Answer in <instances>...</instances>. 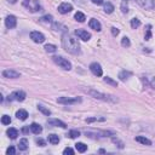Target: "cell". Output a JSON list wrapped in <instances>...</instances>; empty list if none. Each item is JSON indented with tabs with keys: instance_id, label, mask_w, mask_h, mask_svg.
<instances>
[{
	"instance_id": "cell-7",
	"label": "cell",
	"mask_w": 155,
	"mask_h": 155,
	"mask_svg": "<svg viewBox=\"0 0 155 155\" xmlns=\"http://www.w3.org/2000/svg\"><path fill=\"white\" fill-rule=\"evenodd\" d=\"M30 39L36 44H41V43L45 41V35L43 33H40V32H32Z\"/></svg>"
},
{
	"instance_id": "cell-15",
	"label": "cell",
	"mask_w": 155,
	"mask_h": 155,
	"mask_svg": "<svg viewBox=\"0 0 155 155\" xmlns=\"http://www.w3.org/2000/svg\"><path fill=\"white\" fill-rule=\"evenodd\" d=\"M29 127H30V131L33 132L34 135H40L43 132V127L40 126L39 124H36V122H33V124H32Z\"/></svg>"
},
{
	"instance_id": "cell-38",
	"label": "cell",
	"mask_w": 155,
	"mask_h": 155,
	"mask_svg": "<svg viewBox=\"0 0 155 155\" xmlns=\"http://www.w3.org/2000/svg\"><path fill=\"white\" fill-rule=\"evenodd\" d=\"M6 154L7 155H15L16 154V149L13 148V147H9L7 150H6Z\"/></svg>"
},
{
	"instance_id": "cell-41",
	"label": "cell",
	"mask_w": 155,
	"mask_h": 155,
	"mask_svg": "<svg viewBox=\"0 0 155 155\" xmlns=\"http://www.w3.org/2000/svg\"><path fill=\"white\" fill-rule=\"evenodd\" d=\"M36 144H39L40 147H45V145H46V142H45L44 139H41V138H38V139H36Z\"/></svg>"
},
{
	"instance_id": "cell-18",
	"label": "cell",
	"mask_w": 155,
	"mask_h": 155,
	"mask_svg": "<svg viewBox=\"0 0 155 155\" xmlns=\"http://www.w3.org/2000/svg\"><path fill=\"white\" fill-rule=\"evenodd\" d=\"M47 122L52 126H58V127H62V129H66L67 127V125L64 124V122L61 121V120H57V119H50Z\"/></svg>"
},
{
	"instance_id": "cell-31",
	"label": "cell",
	"mask_w": 155,
	"mask_h": 155,
	"mask_svg": "<svg viewBox=\"0 0 155 155\" xmlns=\"http://www.w3.org/2000/svg\"><path fill=\"white\" fill-rule=\"evenodd\" d=\"M1 124L3 125H10L11 124V118L9 115H3L1 116Z\"/></svg>"
},
{
	"instance_id": "cell-10",
	"label": "cell",
	"mask_w": 155,
	"mask_h": 155,
	"mask_svg": "<svg viewBox=\"0 0 155 155\" xmlns=\"http://www.w3.org/2000/svg\"><path fill=\"white\" fill-rule=\"evenodd\" d=\"M75 35H76L79 39L84 40V41H89V40L91 39V34L89 33V32L84 30V29H76V30H75Z\"/></svg>"
},
{
	"instance_id": "cell-36",
	"label": "cell",
	"mask_w": 155,
	"mask_h": 155,
	"mask_svg": "<svg viewBox=\"0 0 155 155\" xmlns=\"http://www.w3.org/2000/svg\"><path fill=\"white\" fill-rule=\"evenodd\" d=\"M121 11H122V13H127V12H129V9H127V0H122V3H121Z\"/></svg>"
},
{
	"instance_id": "cell-1",
	"label": "cell",
	"mask_w": 155,
	"mask_h": 155,
	"mask_svg": "<svg viewBox=\"0 0 155 155\" xmlns=\"http://www.w3.org/2000/svg\"><path fill=\"white\" fill-rule=\"evenodd\" d=\"M62 46L67 52H69L72 55H80V45L78 39H75L74 36L69 35L68 33H64L62 35Z\"/></svg>"
},
{
	"instance_id": "cell-30",
	"label": "cell",
	"mask_w": 155,
	"mask_h": 155,
	"mask_svg": "<svg viewBox=\"0 0 155 155\" xmlns=\"http://www.w3.org/2000/svg\"><path fill=\"white\" fill-rule=\"evenodd\" d=\"M103 80H104V83H107V84L112 85V86H115V87L118 86V83H116V81H115V80H113L112 78H109V76H106Z\"/></svg>"
},
{
	"instance_id": "cell-6",
	"label": "cell",
	"mask_w": 155,
	"mask_h": 155,
	"mask_svg": "<svg viewBox=\"0 0 155 155\" xmlns=\"http://www.w3.org/2000/svg\"><path fill=\"white\" fill-rule=\"evenodd\" d=\"M90 70L92 72V74L96 75V76H102V74H103L102 67H101V64H99V63H97V62L91 63V64H90Z\"/></svg>"
},
{
	"instance_id": "cell-40",
	"label": "cell",
	"mask_w": 155,
	"mask_h": 155,
	"mask_svg": "<svg viewBox=\"0 0 155 155\" xmlns=\"http://www.w3.org/2000/svg\"><path fill=\"white\" fill-rule=\"evenodd\" d=\"M63 154H64V155H68V154H69V155H73V154H74V150H73L72 148L68 147V148H66L64 150H63Z\"/></svg>"
},
{
	"instance_id": "cell-21",
	"label": "cell",
	"mask_w": 155,
	"mask_h": 155,
	"mask_svg": "<svg viewBox=\"0 0 155 155\" xmlns=\"http://www.w3.org/2000/svg\"><path fill=\"white\" fill-rule=\"evenodd\" d=\"M6 133L7 136L10 137L11 139H16L17 138V136H18V131L16 129H13V127H10L7 131H6Z\"/></svg>"
},
{
	"instance_id": "cell-26",
	"label": "cell",
	"mask_w": 155,
	"mask_h": 155,
	"mask_svg": "<svg viewBox=\"0 0 155 155\" xmlns=\"http://www.w3.org/2000/svg\"><path fill=\"white\" fill-rule=\"evenodd\" d=\"M39 21L43 22V23H52V22H53V17L51 15H46V16H44V17L40 18Z\"/></svg>"
},
{
	"instance_id": "cell-43",
	"label": "cell",
	"mask_w": 155,
	"mask_h": 155,
	"mask_svg": "<svg viewBox=\"0 0 155 155\" xmlns=\"http://www.w3.org/2000/svg\"><path fill=\"white\" fill-rule=\"evenodd\" d=\"M112 33H113L114 36H116L118 34H119V29L115 28V27H113V28H112Z\"/></svg>"
},
{
	"instance_id": "cell-44",
	"label": "cell",
	"mask_w": 155,
	"mask_h": 155,
	"mask_svg": "<svg viewBox=\"0 0 155 155\" xmlns=\"http://www.w3.org/2000/svg\"><path fill=\"white\" fill-rule=\"evenodd\" d=\"M74 1H75L76 4H79V5H84V4H86V1H87V0H74Z\"/></svg>"
},
{
	"instance_id": "cell-2",
	"label": "cell",
	"mask_w": 155,
	"mask_h": 155,
	"mask_svg": "<svg viewBox=\"0 0 155 155\" xmlns=\"http://www.w3.org/2000/svg\"><path fill=\"white\" fill-rule=\"evenodd\" d=\"M90 96H92L93 98L96 99H102V101H108V102H118V98L114 97V96H110V95H106V93H102L99 91H96V90H85Z\"/></svg>"
},
{
	"instance_id": "cell-17",
	"label": "cell",
	"mask_w": 155,
	"mask_h": 155,
	"mask_svg": "<svg viewBox=\"0 0 155 155\" xmlns=\"http://www.w3.org/2000/svg\"><path fill=\"white\" fill-rule=\"evenodd\" d=\"M16 116H17V119L24 121V120H27V118H28V113H27V110H24V109H20V110L16 112Z\"/></svg>"
},
{
	"instance_id": "cell-35",
	"label": "cell",
	"mask_w": 155,
	"mask_h": 155,
	"mask_svg": "<svg viewBox=\"0 0 155 155\" xmlns=\"http://www.w3.org/2000/svg\"><path fill=\"white\" fill-rule=\"evenodd\" d=\"M121 45L124 47H129V46H131V41H130V39L127 38V36H125V38H122V40H121Z\"/></svg>"
},
{
	"instance_id": "cell-27",
	"label": "cell",
	"mask_w": 155,
	"mask_h": 155,
	"mask_svg": "<svg viewBox=\"0 0 155 155\" xmlns=\"http://www.w3.org/2000/svg\"><path fill=\"white\" fill-rule=\"evenodd\" d=\"M74 18L78 21V22H85V20H86V17H85V15L83 12H80V11H78L76 13H75V16H74Z\"/></svg>"
},
{
	"instance_id": "cell-46",
	"label": "cell",
	"mask_w": 155,
	"mask_h": 155,
	"mask_svg": "<svg viewBox=\"0 0 155 155\" xmlns=\"http://www.w3.org/2000/svg\"><path fill=\"white\" fill-rule=\"evenodd\" d=\"M99 153H102V154H104V153H106V150H104V149H101V150H99Z\"/></svg>"
},
{
	"instance_id": "cell-42",
	"label": "cell",
	"mask_w": 155,
	"mask_h": 155,
	"mask_svg": "<svg viewBox=\"0 0 155 155\" xmlns=\"http://www.w3.org/2000/svg\"><path fill=\"white\" fill-rule=\"evenodd\" d=\"M91 3H93L95 5H103L104 4V0H90Z\"/></svg>"
},
{
	"instance_id": "cell-28",
	"label": "cell",
	"mask_w": 155,
	"mask_h": 155,
	"mask_svg": "<svg viewBox=\"0 0 155 155\" xmlns=\"http://www.w3.org/2000/svg\"><path fill=\"white\" fill-rule=\"evenodd\" d=\"M139 26H141V21L138 20V18H132V20H131V27H132V29H137Z\"/></svg>"
},
{
	"instance_id": "cell-39",
	"label": "cell",
	"mask_w": 155,
	"mask_h": 155,
	"mask_svg": "<svg viewBox=\"0 0 155 155\" xmlns=\"http://www.w3.org/2000/svg\"><path fill=\"white\" fill-rule=\"evenodd\" d=\"M113 142L114 143H118V144H119V148L120 149H122V148H124V143H122V142H120V141L119 139H118V138H115V136H114V137H113Z\"/></svg>"
},
{
	"instance_id": "cell-16",
	"label": "cell",
	"mask_w": 155,
	"mask_h": 155,
	"mask_svg": "<svg viewBox=\"0 0 155 155\" xmlns=\"http://www.w3.org/2000/svg\"><path fill=\"white\" fill-rule=\"evenodd\" d=\"M52 29L56 30V32H63V33H67L68 32V28L66 26H63L61 23H57V22H55V23L52 24Z\"/></svg>"
},
{
	"instance_id": "cell-37",
	"label": "cell",
	"mask_w": 155,
	"mask_h": 155,
	"mask_svg": "<svg viewBox=\"0 0 155 155\" xmlns=\"http://www.w3.org/2000/svg\"><path fill=\"white\" fill-rule=\"evenodd\" d=\"M152 26H147V33H145V40H150V38H152Z\"/></svg>"
},
{
	"instance_id": "cell-23",
	"label": "cell",
	"mask_w": 155,
	"mask_h": 155,
	"mask_svg": "<svg viewBox=\"0 0 155 155\" xmlns=\"http://www.w3.org/2000/svg\"><path fill=\"white\" fill-rule=\"evenodd\" d=\"M131 75H132V73H131V72H126V70H124V72H121L120 74H119V78H120V80L126 81Z\"/></svg>"
},
{
	"instance_id": "cell-29",
	"label": "cell",
	"mask_w": 155,
	"mask_h": 155,
	"mask_svg": "<svg viewBox=\"0 0 155 155\" xmlns=\"http://www.w3.org/2000/svg\"><path fill=\"white\" fill-rule=\"evenodd\" d=\"M45 51L46 52H55L57 50V47L55 46V45H52V44H47V45H45Z\"/></svg>"
},
{
	"instance_id": "cell-9",
	"label": "cell",
	"mask_w": 155,
	"mask_h": 155,
	"mask_svg": "<svg viewBox=\"0 0 155 155\" xmlns=\"http://www.w3.org/2000/svg\"><path fill=\"white\" fill-rule=\"evenodd\" d=\"M137 3L144 9V10H153L155 7L154 0H137Z\"/></svg>"
},
{
	"instance_id": "cell-4",
	"label": "cell",
	"mask_w": 155,
	"mask_h": 155,
	"mask_svg": "<svg viewBox=\"0 0 155 155\" xmlns=\"http://www.w3.org/2000/svg\"><path fill=\"white\" fill-rule=\"evenodd\" d=\"M23 6L28 7L32 12L41 11V6H40L38 0H23Z\"/></svg>"
},
{
	"instance_id": "cell-5",
	"label": "cell",
	"mask_w": 155,
	"mask_h": 155,
	"mask_svg": "<svg viewBox=\"0 0 155 155\" xmlns=\"http://www.w3.org/2000/svg\"><path fill=\"white\" fill-rule=\"evenodd\" d=\"M9 101H17V102H23L26 99V92L23 91H15L7 97Z\"/></svg>"
},
{
	"instance_id": "cell-47",
	"label": "cell",
	"mask_w": 155,
	"mask_h": 155,
	"mask_svg": "<svg viewBox=\"0 0 155 155\" xmlns=\"http://www.w3.org/2000/svg\"><path fill=\"white\" fill-rule=\"evenodd\" d=\"M9 1H11L12 4H15V3H16V0H9Z\"/></svg>"
},
{
	"instance_id": "cell-8",
	"label": "cell",
	"mask_w": 155,
	"mask_h": 155,
	"mask_svg": "<svg viewBox=\"0 0 155 155\" xmlns=\"http://www.w3.org/2000/svg\"><path fill=\"white\" fill-rule=\"evenodd\" d=\"M57 102L58 103H61V104H75V103H79L81 102V98H69V97H60L57 99Z\"/></svg>"
},
{
	"instance_id": "cell-34",
	"label": "cell",
	"mask_w": 155,
	"mask_h": 155,
	"mask_svg": "<svg viewBox=\"0 0 155 155\" xmlns=\"http://www.w3.org/2000/svg\"><path fill=\"white\" fill-rule=\"evenodd\" d=\"M104 120H106L104 118H87L85 121L87 124H91V122H95V121H104Z\"/></svg>"
},
{
	"instance_id": "cell-12",
	"label": "cell",
	"mask_w": 155,
	"mask_h": 155,
	"mask_svg": "<svg viewBox=\"0 0 155 155\" xmlns=\"http://www.w3.org/2000/svg\"><path fill=\"white\" fill-rule=\"evenodd\" d=\"M20 73L13 70V69H6L3 72V76L4 78H7V79H17V78H20Z\"/></svg>"
},
{
	"instance_id": "cell-20",
	"label": "cell",
	"mask_w": 155,
	"mask_h": 155,
	"mask_svg": "<svg viewBox=\"0 0 155 155\" xmlns=\"http://www.w3.org/2000/svg\"><path fill=\"white\" fill-rule=\"evenodd\" d=\"M28 145H29V143H28V139L27 138H22L21 141H20V143H18V149L20 150H27L28 149Z\"/></svg>"
},
{
	"instance_id": "cell-11",
	"label": "cell",
	"mask_w": 155,
	"mask_h": 155,
	"mask_svg": "<svg viewBox=\"0 0 155 155\" xmlns=\"http://www.w3.org/2000/svg\"><path fill=\"white\" fill-rule=\"evenodd\" d=\"M5 26L7 27L9 29L15 28V27L17 26V20H16V17L13 16V15H9V16L5 18Z\"/></svg>"
},
{
	"instance_id": "cell-19",
	"label": "cell",
	"mask_w": 155,
	"mask_h": 155,
	"mask_svg": "<svg viewBox=\"0 0 155 155\" xmlns=\"http://www.w3.org/2000/svg\"><path fill=\"white\" fill-rule=\"evenodd\" d=\"M135 139H136V142L142 143L144 145H152V141L148 139V138H145V137H143V136H137Z\"/></svg>"
},
{
	"instance_id": "cell-24",
	"label": "cell",
	"mask_w": 155,
	"mask_h": 155,
	"mask_svg": "<svg viewBox=\"0 0 155 155\" xmlns=\"http://www.w3.org/2000/svg\"><path fill=\"white\" fill-rule=\"evenodd\" d=\"M49 142L51 144H58L60 143V137L57 135H50L49 136Z\"/></svg>"
},
{
	"instance_id": "cell-25",
	"label": "cell",
	"mask_w": 155,
	"mask_h": 155,
	"mask_svg": "<svg viewBox=\"0 0 155 155\" xmlns=\"http://www.w3.org/2000/svg\"><path fill=\"white\" fill-rule=\"evenodd\" d=\"M104 11H106V13H112L114 11V5L112 3L107 1L106 4H104Z\"/></svg>"
},
{
	"instance_id": "cell-32",
	"label": "cell",
	"mask_w": 155,
	"mask_h": 155,
	"mask_svg": "<svg viewBox=\"0 0 155 155\" xmlns=\"http://www.w3.org/2000/svg\"><path fill=\"white\" fill-rule=\"evenodd\" d=\"M38 109H39V110L43 114H45V115H47V116L51 115V112H50L47 108H45L44 106H41V104H39V106H38Z\"/></svg>"
},
{
	"instance_id": "cell-33",
	"label": "cell",
	"mask_w": 155,
	"mask_h": 155,
	"mask_svg": "<svg viewBox=\"0 0 155 155\" xmlns=\"http://www.w3.org/2000/svg\"><path fill=\"white\" fill-rule=\"evenodd\" d=\"M79 136H80V132L78 130H72V131H69V133H68V137L69 138H76V137H79Z\"/></svg>"
},
{
	"instance_id": "cell-45",
	"label": "cell",
	"mask_w": 155,
	"mask_h": 155,
	"mask_svg": "<svg viewBox=\"0 0 155 155\" xmlns=\"http://www.w3.org/2000/svg\"><path fill=\"white\" fill-rule=\"evenodd\" d=\"M150 86H152V87L155 90V79H154V78H153L152 80H150Z\"/></svg>"
},
{
	"instance_id": "cell-3",
	"label": "cell",
	"mask_w": 155,
	"mask_h": 155,
	"mask_svg": "<svg viewBox=\"0 0 155 155\" xmlns=\"http://www.w3.org/2000/svg\"><path fill=\"white\" fill-rule=\"evenodd\" d=\"M52 60L56 64L60 66L62 69H64V70H70L72 69V63L68 60H66V58H63L61 56H55V57H52Z\"/></svg>"
},
{
	"instance_id": "cell-14",
	"label": "cell",
	"mask_w": 155,
	"mask_h": 155,
	"mask_svg": "<svg viewBox=\"0 0 155 155\" xmlns=\"http://www.w3.org/2000/svg\"><path fill=\"white\" fill-rule=\"evenodd\" d=\"M89 26H90V28H92V29L97 30V32H101L102 30L101 23H99V21L96 20V18H91L90 22H89Z\"/></svg>"
},
{
	"instance_id": "cell-22",
	"label": "cell",
	"mask_w": 155,
	"mask_h": 155,
	"mask_svg": "<svg viewBox=\"0 0 155 155\" xmlns=\"http://www.w3.org/2000/svg\"><path fill=\"white\" fill-rule=\"evenodd\" d=\"M75 149H76L79 153H85L86 150H87V145H86L85 143L79 142V143H76V144H75Z\"/></svg>"
},
{
	"instance_id": "cell-13",
	"label": "cell",
	"mask_w": 155,
	"mask_h": 155,
	"mask_svg": "<svg viewBox=\"0 0 155 155\" xmlns=\"http://www.w3.org/2000/svg\"><path fill=\"white\" fill-rule=\"evenodd\" d=\"M73 10V6L72 4H68V3H62L60 6H58V12L62 13V15H66V13H69Z\"/></svg>"
}]
</instances>
